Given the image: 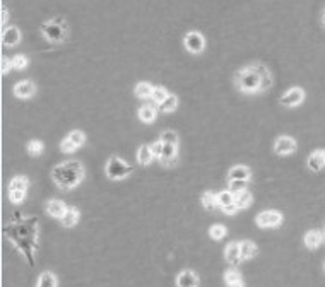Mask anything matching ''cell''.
<instances>
[{
    "label": "cell",
    "mask_w": 325,
    "mask_h": 287,
    "mask_svg": "<svg viewBox=\"0 0 325 287\" xmlns=\"http://www.w3.org/2000/svg\"><path fill=\"white\" fill-rule=\"evenodd\" d=\"M248 183H250V179H234V181H230V190L234 193L241 192V190H247Z\"/></svg>",
    "instance_id": "74e56055"
},
{
    "label": "cell",
    "mask_w": 325,
    "mask_h": 287,
    "mask_svg": "<svg viewBox=\"0 0 325 287\" xmlns=\"http://www.w3.org/2000/svg\"><path fill=\"white\" fill-rule=\"evenodd\" d=\"M274 79L265 65L262 64H250L241 67L234 72V86L241 94H260L272 88Z\"/></svg>",
    "instance_id": "7a4b0ae2"
},
{
    "label": "cell",
    "mask_w": 325,
    "mask_h": 287,
    "mask_svg": "<svg viewBox=\"0 0 325 287\" xmlns=\"http://www.w3.org/2000/svg\"><path fill=\"white\" fill-rule=\"evenodd\" d=\"M86 176L84 164L77 159H72V161H64L60 164H57L51 169V179L60 190H74L77 188L82 183Z\"/></svg>",
    "instance_id": "3957f363"
},
{
    "label": "cell",
    "mask_w": 325,
    "mask_h": 287,
    "mask_svg": "<svg viewBox=\"0 0 325 287\" xmlns=\"http://www.w3.org/2000/svg\"><path fill=\"white\" fill-rule=\"evenodd\" d=\"M158 161H160V164L164 166V168H173V166H176V162H178V145L162 142V154Z\"/></svg>",
    "instance_id": "9c48e42d"
},
{
    "label": "cell",
    "mask_w": 325,
    "mask_h": 287,
    "mask_svg": "<svg viewBox=\"0 0 325 287\" xmlns=\"http://www.w3.org/2000/svg\"><path fill=\"white\" fill-rule=\"evenodd\" d=\"M26 151L31 157H38V155H41L45 152V144L38 139H33L26 144Z\"/></svg>",
    "instance_id": "f1b7e54d"
},
{
    "label": "cell",
    "mask_w": 325,
    "mask_h": 287,
    "mask_svg": "<svg viewBox=\"0 0 325 287\" xmlns=\"http://www.w3.org/2000/svg\"><path fill=\"white\" fill-rule=\"evenodd\" d=\"M305 246L308 248V250H317V248L320 246V244L324 243V240H325V236L320 231H317V229H312V231H308V233L305 234Z\"/></svg>",
    "instance_id": "ac0fdd59"
},
{
    "label": "cell",
    "mask_w": 325,
    "mask_h": 287,
    "mask_svg": "<svg viewBox=\"0 0 325 287\" xmlns=\"http://www.w3.org/2000/svg\"><path fill=\"white\" fill-rule=\"evenodd\" d=\"M151 149H153L154 157L160 159V157H161V154H162V142H161V140H156V142L151 144Z\"/></svg>",
    "instance_id": "ab89813d"
},
{
    "label": "cell",
    "mask_w": 325,
    "mask_h": 287,
    "mask_svg": "<svg viewBox=\"0 0 325 287\" xmlns=\"http://www.w3.org/2000/svg\"><path fill=\"white\" fill-rule=\"evenodd\" d=\"M226 287H247V286H245V282H238V284H231V286H226Z\"/></svg>",
    "instance_id": "ee69618b"
},
{
    "label": "cell",
    "mask_w": 325,
    "mask_h": 287,
    "mask_svg": "<svg viewBox=\"0 0 325 287\" xmlns=\"http://www.w3.org/2000/svg\"><path fill=\"white\" fill-rule=\"evenodd\" d=\"M252 169L245 164H236L228 171V181H234V179H250Z\"/></svg>",
    "instance_id": "e0dca14e"
},
{
    "label": "cell",
    "mask_w": 325,
    "mask_h": 287,
    "mask_svg": "<svg viewBox=\"0 0 325 287\" xmlns=\"http://www.w3.org/2000/svg\"><path fill=\"white\" fill-rule=\"evenodd\" d=\"M305 99V91L302 88H291L281 96L279 103H281L284 108H295V106H300Z\"/></svg>",
    "instance_id": "ba28073f"
},
{
    "label": "cell",
    "mask_w": 325,
    "mask_h": 287,
    "mask_svg": "<svg viewBox=\"0 0 325 287\" xmlns=\"http://www.w3.org/2000/svg\"><path fill=\"white\" fill-rule=\"evenodd\" d=\"M221 210H223V212L226 214V216H234V214H236L240 209H238V205H236V203H231V205L224 207V209H221Z\"/></svg>",
    "instance_id": "b9f144b4"
},
{
    "label": "cell",
    "mask_w": 325,
    "mask_h": 287,
    "mask_svg": "<svg viewBox=\"0 0 325 287\" xmlns=\"http://www.w3.org/2000/svg\"><path fill=\"white\" fill-rule=\"evenodd\" d=\"M12 67V58H7V57H2V74L5 75L7 72L10 70Z\"/></svg>",
    "instance_id": "60d3db41"
},
{
    "label": "cell",
    "mask_w": 325,
    "mask_h": 287,
    "mask_svg": "<svg viewBox=\"0 0 325 287\" xmlns=\"http://www.w3.org/2000/svg\"><path fill=\"white\" fill-rule=\"evenodd\" d=\"M156 86L149 84V82H139V84L134 88V94L137 96L139 99H147V98H153V92Z\"/></svg>",
    "instance_id": "d4e9b609"
},
{
    "label": "cell",
    "mask_w": 325,
    "mask_h": 287,
    "mask_svg": "<svg viewBox=\"0 0 325 287\" xmlns=\"http://www.w3.org/2000/svg\"><path fill=\"white\" fill-rule=\"evenodd\" d=\"M27 64H29V60H27L26 55H16V57H12V67L16 68V70L26 68Z\"/></svg>",
    "instance_id": "8d00e7d4"
},
{
    "label": "cell",
    "mask_w": 325,
    "mask_h": 287,
    "mask_svg": "<svg viewBox=\"0 0 325 287\" xmlns=\"http://www.w3.org/2000/svg\"><path fill=\"white\" fill-rule=\"evenodd\" d=\"M36 287H58V279L53 272L50 270H45L40 274L36 282Z\"/></svg>",
    "instance_id": "cb8c5ba5"
},
{
    "label": "cell",
    "mask_w": 325,
    "mask_h": 287,
    "mask_svg": "<svg viewBox=\"0 0 325 287\" xmlns=\"http://www.w3.org/2000/svg\"><path fill=\"white\" fill-rule=\"evenodd\" d=\"M176 108H178V96L176 94H169L164 101L158 105V111H161V113H171V111H175Z\"/></svg>",
    "instance_id": "484cf974"
},
{
    "label": "cell",
    "mask_w": 325,
    "mask_h": 287,
    "mask_svg": "<svg viewBox=\"0 0 325 287\" xmlns=\"http://www.w3.org/2000/svg\"><path fill=\"white\" fill-rule=\"evenodd\" d=\"M137 116H139V120L142 123H153L158 116V108H154V106H151V105H144L139 108Z\"/></svg>",
    "instance_id": "7402d4cb"
},
{
    "label": "cell",
    "mask_w": 325,
    "mask_h": 287,
    "mask_svg": "<svg viewBox=\"0 0 325 287\" xmlns=\"http://www.w3.org/2000/svg\"><path fill=\"white\" fill-rule=\"evenodd\" d=\"M168 96H169V92L166 91L164 86H156V88H154V92H153V101L156 103V105H160V103L164 101Z\"/></svg>",
    "instance_id": "e575fe53"
},
{
    "label": "cell",
    "mask_w": 325,
    "mask_h": 287,
    "mask_svg": "<svg viewBox=\"0 0 325 287\" xmlns=\"http://www.w3.org/2000/svg\"><path fill=\"white\" fill-rule=\"evenodd\" d=\"M322 22H324V26H325V9H324V12H322Z\"/></svg>",
    "instance_id": "f6af8a7d"
},
{
    "label": "cell",
    "mask_w": 325,
    "mask_h": 287,
    "mask_svg": "<svg viewBox=\"0 0 325 287\" xmlns=\"http://www.w3.org/2000/svg\"><path fill=\"white\" fill-rule=\"evenodd\" d=\"M183 46L188 53L192 55H200L206 50V38L202 36V33L199 31H188L183 36Z\"/></svg>",
    "instance_id": "8992f818"
},
{
    "label": "cell",
    "mask_w": 325,
    "mask_h": 287,
    "mask_svg": "<svg viewBox=\"0 0 325 287\" xmlns=\"http://www.w3.org/2000/svg\"><path fill=\"white\" fill-rule=\"evenodd\" d=\"M224 260L231 265V267H238V265L243 262L240 251V243H230L224 248Z\"/></svg>",
    "instance_id": "7c38bea8"
},
{
    "label": "cell",
    "mask_w": 325,
    "mask_h": 287,
    "mask_svg": "<svg viewBox=\"0 0 325 287\" xmlns=\"http://www.w3.org/2000/svg\"><path fill=\"white\" fill-rule=\"evenodd\" d=\"M7 19H9V10H7V7H2V26H5Z\"/></svg>",
    "instance_id": "7bdbcfd3"
},
{
    "label": "cell",
    "mask_w": 325,
    "mask_h": 287,
    "mask_svg": "<svg viewBox=\"0 0 325 287\" xmlns=\"http://www.w3.org/2000/svg\"><path fill=\"white\" fill-rule=\"evenodd\" d=\"M79 219H81V212H79L77 207H67V210H65L60 222L64 227H74L75 224L79 222Z\"/></svg>",
    "instance_id": "d6986e66"
},
{
    "label": "cell",
    "mask_w": 325,
    "mask_h": 287,
    "mask_svg": "<svg viewBox=\"0 0 325 287\" xmlns=\"http://www.w3.org/2000/svg\"><path fill=\"white\" fill-rule=\"evenodd\" d=\"M2 43L3 46H17L21 43V31L17 26L3 27L2 31Z\"/></svg>",
    "instance_id": "4fadbf2b"
},
{
    "label": "cell",
    "mask_w": 325,
    "mask_h": 287,
    "mask_svg": "<svg viewBox=\"0 0 325 287\" xmlns=\"http://www.w3.org/2000/svg\"><path fill=\"white\" fill-rule=\"evenodd\" d=\"M284 221L282 214L279 210H262L260 214H257L255 217V224L262 229H272V227H279Z\"/></svg>",
    "instance_id": "52a82bcc"
},
{
    "label": "cell",
    "mask_w": 325,
    "mask_h": 287,
    "mask_svg": "<svg viewBox=\"0 0 325 287\" xmlns=\"http://www.w3.org/2000/svg\"><path fill=\"white\" fill-rule=\"evenodd\" d=\"M154 159H156V157H154L151 145H147V144L140 145L139 151H137V162H139L140 166H147V164H151Z\"/></svg>",
    "instance_id": "44dd1931"
},
{
    "label": "cell",
    "mask_w": 325,
    "mask_h": 287,
    "mask_svg": "<svg viewBox=\"0 0 325 287\" xmlns=\"http://www.w3.org/2000/svg\"><path fill=\"white\" fill-rule=\"evenodd\" d=\"M12 92H14V96L19 98V99H29V98H33V96L36 94V86H34L33 81L26 79V81L17 82V84L14 86Z\"/></svg>",
    "instance_id": "8fae6325"
},
{
    "label": "cell",
    "mask_w": 325,
    "mask_h": 287,
    "mask_svg": "<svg viewBox=\"0 0 325 287\" xmlns=\"http://www.w3.org/2000/svg\"><path fill=\"white\" fill-rule=\"evenodd\" d=\"M26 193L27 192H23V190H9V200L12 203H23L24 200H26Z\"/></svg>",
    "instance_id": "d590c367"
},
{
    "label": "cell",
    "mask_w": 325,
    "mask_h": 287,
    "mask_svg": "<svg viewBox=\"0 0 325 287\" xmlns=\"http://www.w3.org/2000/svg\"><path fill=\"white\" fill-rule=\"evenodd\" d=\"M226 234H228V229H226V226H223V224H214V226L209 227V236L212 238L214 241L223 240Z\"/></svg>",
    "instance_id": "1f68e13d"
},
{
    "label": "cell",
    "mask_w": 325,
    "mask_h": 287,
    "mask_svg": "<svg viewBox=\"0 0 325 287\" xmlns=\"http://www.w3.org/2000/svg\"><path fill=\"white\" fill-rule=\"evenodd\" d=\"M160 140L161 142H164V144H176L178 145L180 137H178V133H176L175 130H164V132H161Z\"/></svg>",
    "instance_id": "836d02e7"
},
{
    "label": "cell",
    "mask_w": 325,
    "mask_h": 287,
    "mask_svg": "<svg viewBox=\"0 0 325 287\" xmlns=\"http://www.w3.org/2000/svg\"><path fill=\"white\" fill-rule=\"evenodd\" d=\"M60 151L65 152V154H72V152L77 151V145H75L74 142H70V140H69L67 137H65V139L60 142Z\"/></svg>",
    "instance_id": "f35d334b"
},
{
    "label": "cell",
    "mask_w": 325,
    "mask_h": 287,
    "mask_svg": "<svg viewBox=\"0 0 325 287\" xmlns=\"http://www.w3.org/2000/svg\"><path fill=\"white\" fill-rule=\"evenodd\" d=\"M296 151V140L289 135H281L274 142V152L278 155H289Z\"/></svg>",
    "instance_id": "30bf717a"
},
{
    "label": "cell",
    "mask_w": 325,
    "mask_h": 287,
    "mask_svg": "<svg viewBox=\"0 0 325 287\" xmlns=\"http://www.w3.org/2000/svg\"><path fill=\"white\" fill-rule=\"evenodd\" d=\"M306 166H308V169L313 173L322 171V168L325 166V151H313L312 154H310L308 161H306Z\"/></svg>",
    "instance_id": "2e32d148"
},
{
    "label": "cell",
    "mask_w": 325,
    "mask_h": 287,
    "mask_svg": "<svg viewBox=\"0 0 325 287\" xmlns=\"http://www.w3.org/2000/svg\"><path fill=\"white\" fill-rule=\"evenodd\" d=\"M324 267H325V265H324Z\"/></svg>",
    "instance_id": "bcb514c9"
},
{
    "label": "cell",
    "mask_w": 325,
    "mask_h": 287,
    "mask_svg": "<svg viewBox=\"0 0 325 287\" xmlns=\"http://www.w3.org/2000/svg\"><path fill=\"white\" fill-rule=\"evenodd\" d=\"M134 171V168L130 164H127L122 157H116V155H112V157L106 161L105 166V175L108 176V179L112 181H120V179H125L127 176H130Z\"/></svg>",
    "instance_id": "5b68a950"
},
{
    "label": "cell",
    "mask_w": 325,
    "mask_h": 287,
    "mask_svg": "<svg viewBox=\"0 0 325 287\" xmlns=\"http://www.w3.org/2000/svg\"><path fill=\"white\" fill-rule=\"evenodd\" d=\"M176 287H199V275L193 270H182L176 275Z\"/></svg>",
    "instance_id": "9a60e30c"
},
{
    "label": "cell",
    "mask_w": 325,
    "mask_h": 287,
    "mask_svg": "<svg viewBox=\"0 0 325 287\" xmlns=\"http://www.w3.org/2000/svg\"><path fill=\"white\" fill-rule=\"evenodd\" d=\"M67 203H64L62 200H48L46 205H45V210H46V214L50 217H53V219H62L65 214V210H67Z\"/></svg>",
    "instance_id": "5bb4252c"
},
{
    "label": "cell",
    "mask_w": 325,
    "mask_h": 287,
    "mask_svg": "<svg viewBox=\"0 0 325 287\" xmlns=\"http://www.w3.org/2000/svg\"><path fill=\"white\" fill-rule=\"evenodd\" d=\"M240 251H241V258L243 260H252V258L257 257L258 253V246L254 243V241H241L240 243Z\"/></svg>",
    "instance_id": "603a6c76"
},
{
    "label": "cell",
    "mask_w": 325,
    "mask_h": 287,
    "mask_svg": "<svg viewBox=\"0 0 325 287\" xmlns=\"http://www.w3.org/2000/svg\"><path fill=\"white\" fill-rule=\"evenodd\" d=\"M27 188H29V178L24 175L14 176L9 183V190H23V192H27Z\"/></svg>",
    "instance_id": "83f0119b"
},
{
    "label": "cell",
    "mask_w": 325,
    "mask_h": 287,
    "mask_svg": "<svg viewBox=\"0 0 325 287\" xmlns=\"http://www.w3.org/2000/svg\"><path fill=\"white\" fill-rule=\"evenodd\" d=\"M40 33L50 44H64L69 40L70 29H69V22L65 21V17L58 16L41 22Z\"/></svg>",
    "instance_id": "277c9868"
},
{
    "label": "cell",
    "mask_w": 325,
    "mask_h": 287,
    "mask_svg": "<svg viewBox=\"0 0 325 287\" xmlns=\"http://www.w3.org/2000/svg\"><path fill=\"white\" fill-rule=\"evenodd\" d=\"M200 202H202V207L207 210H214L219 207V200H217V193L214 192H206L202 193V199H200Z\"/></svg>",
    "instance_id": "4316f807"
},
{
    "label": "cell",
    "mask_w": 325,
    "mask_h": 287,
    "mask_svg": "<svg viewBox=\"0 0 325 287\" xmlns=\"http://www.w3.org/2000/svg\"><path fill=\"white\" fill-rule=\"evenodd\" d=\"M254 202V195H252L250 190H241V192L234 193V203L238 205V209H248Z\"/></svg>",
    "instance_id": "ffe728a7"
},
{
    "label": "cell",
    "mask_w": 325,
    "mask_h": 287,
    "mask_svg": "<svg viewBox=\"0 0 325 287\" xmlns=\"http://www.w3.org/2000/svg\"><path fill=\"white\" fill-rule=\"evenodd\" d=\"M38 217L16 216L3 226V236L24 255L29 265H34L38 251Z\"/></svg>",
    "instance_id": "6da1fadb"
},
{
    "label": "cell",
    "mask_w": 325,
    "mask_h": 287,
    "mask_svg": "<svg viewBox=\"0 0 325 287\" xmlns=\"http://www.w3.org/2000/svg\"><path fill=\"white\" fill-rule=\"evenodd\" d=\"M67 139L70 140V142H74L79 149V147H82V145L86 144V133L81 132V130H72V132L67 135Z\"/></svg>",
    "instance_id": "d6a6232c"
},
{
    "label": "cell",
    "mask_w": 325,
    "mask_h": 287,
    "mask_svg": "<svg viewBox=\"0 0 325 287\" xmlns=\"http://www.w3.org/2000/svg\"><path fill=\"white\" fill-rule=\"evenodd\" d=\"M224 279V286H231V284H238V282H243V277H241L240 270L236 268H228L223 275Z\"/></svg>",
    "instance_id": "f546056e"
},
{
    "label": "cell",
    "mask_w": 325,
    "mask_h": 287,
    "mask_svg": "<svg viewBox=\"0 0 325 287\" xmlns=\"http://www.w3.org/2000/svg\"><path fill=\"white\" fill-rule=\"evenodd\" d=\"M217 200H219L221 209H224V207L234 203V192H231V190H223V192L217 193Z\"/></svg>",
    "instance_id": "4dcf8cb0"
}]
</instances>
